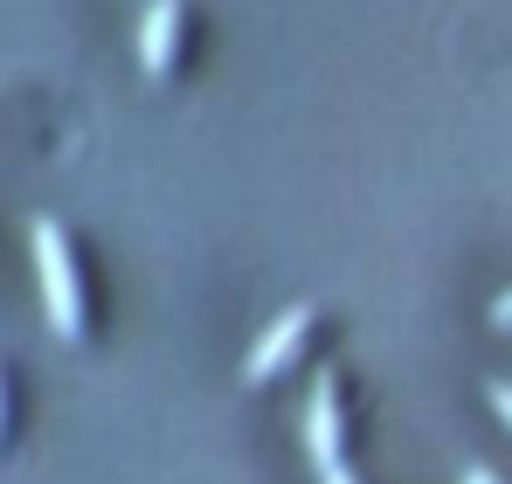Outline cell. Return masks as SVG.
Listing matches in <instances>:
<instances>
[{
    "instance_id": "cell-1",
    "label": "cell",
    "mask_w": 512,
    "mask_h": 484,
    "mask_svg": "<svg viewBox=\"0 0 512 484\" xmlns=\"http://www.w3.org/2000/svg\"><path fill=\"white\" fill-rule=\"evenodd\" d=\"M35 270H42V305H49V325L63 339L84 332V284H77V263H70V242L56 222H35Z\"/></svg>"
},
{
    "instance_id": "cell-2",
    "label": "cell",
    "mask_w": 512,
    "mask_h": 484,
    "mask_svg": "<svg viewBox=\"0 0 512 484\" xmlns=\"http://www.w3.org/2000/svg\"><path fill=\"white\" fill-rule=\"evenodd\" d=\"M305 332H312V305H291L284 319H270V325H263V339L250 346V360H243V381H250V388H263V381H270V374L298 353V339H305Z\"/></svg>"
},
{
    "instance_id": "cell-3",
    "label": "cell",
    "mask_w": 512,
    "mask_h": 484,
    "mask_svg": "<svg viewBox=\"0 0 512 484\" xmlns=\"http://www.w3.org/2000/svg\"><path fill=\"white\" fill-rule=\"evenodd\" d=\"M305 450H312L319 471L340 464V395H333V374L305 395Z\"/></svg>"
},
{
    "instance_id": "cell-4",
    "label": "cell",
    "mask_w": 512,
    "mask_h": 484,
    "mask_svg": "<svg viewBox=\"0 0 512 484\" xmlns=\"http://www.w3.org/2000/svg\"><path fill=\"white\" fill-rule=\"evenodd\" d=\"M173 49H180V0H153L146 21H139V63H146V77H167Z\"/></svg>"
},
{
    "instance_id": "cell-5",
    "label": "cell",
    "mask_w": 512,
    "mask_h": 484,
    "mask_svg": "<svg viewBox=\"0 0 512 484\" xmlns=\"http://www.w3.org/2000/svg\"><path fill=\"white\" fill-rule=\"evenodd\" d=\"M492 408H499V415H506V422H512V388H506V381L492 388Z\"/></svg>"
},
{
    "instance_id": "cell-6",
    "label": "cell",
    "mask_w": 512,
    "mask_h": 484,
    "mask_svg": "<svg viewBox=\"0 0 512 484\" xmlns=\"http://www.w3.org/2000/svg\"><path fill=\"white\" fill-rule=\"evenodd\" d=\"M319 478H326V484H353V471H346V464H326Z\"/></svg>"
},
{
    "instance_id": "cell-7",
    "label": "cell",
    "mask_w": 512,
    "mask_h": 484,
    "mask_svg": "<svg viewBox=\"0 0 512 484\" xmlns=\"http://www.w3.org/2000/svg\"><path fill=\"white\" fill-rule=\"evenodd\" d=\"M492 319H499V325H512V291L499 298V305H492Z\"/></svg>"
},
{
    "instance_id": "cell-8",
    "label": "cell",
    "mask_w": 512,
    "mask_h": 484,
    "mask_svg": "<svg viewBox=\"0 0 512 484\" xmlns=\"http://www.w3.org/2000/svg\"><path fill=\"white\" fill-rule=\"evenodd\" d=\"M464 484H499V478H492V471H478V464H471V471H464Z\"/></svg>"
}]
</instances>
